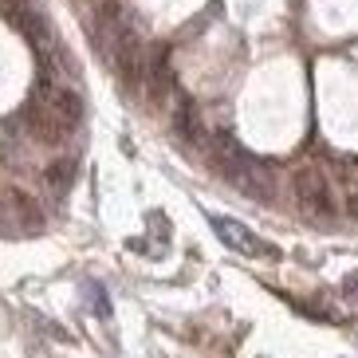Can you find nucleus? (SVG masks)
<instances>
[{
    "label": "nucleus",
    "mask_w": 358,
    "mask_h": 358,
    "mask_svg": "<svg viewBox=\"0 0 358 358\" xmlns=\"http://www.w3.org/2000/svg\"><path fill=\"white\" fill-rule=\"evenodd\" d=\"M295 197H299V205H303L307 217H319V221H331V217H335L331 185H327V178L319 173L315 166L295 169Z\"/></svg>",
    "instance_id": "1"
},
{
    "label": "nucleus",
    "mask_w": 358,
    "mask_h": 358,
    "mask_svg": "<svg viewBox=\"0 0 358 358\" xmlns=\"http://www.w3.org/2000/svg\"><path fill=\"white\" fill-rule=\"evenodd\" d=\"M213 232L221 236V244H229L232 252H244V256H275L272 244H264L252 229H244V224L232 221V217H213Z\"/></svg>",
    "instance_id": "4"
},
{
    "label": "nucleus",
    "mask_w": 358,
    "mask_h": 358,
    "mask_svg": "<svg viewBox=\"0 0 358 358\" xmlns=\"http://www.w3.org/2000/svg\"><path fill=\"white\" fill-rule=\"evenodd\" d=\"M150 95L154 99H166V91L173 87V75H169V64H166V52L154 55V64H150Z\"/></svg>",
    "instance_id": "9"
},
{
    "label": "nucleus",
    "mask_w": 358,
    "mask_h": 358,
    "mask_svg": "<svg viewBox=\"0 0 358 358\" xmlns=\"http://www.w3.org/2000/svg\"><path fill=\"white\" fill-rule=\"evenodd\" d=\"M24 127H28V134H32L36 142H43V146H59V142L71 134V127L36 95H32V103L24 106Z\"/></svg>",
    "instance_id": "2"
},
{
    "label": "nucleus",
    "mask_w": 358,
    "mask_h": 358,
    "mask_svg": "<svg viewBox=\"0 0 358 358\" xmlns=\"http://www.w3.org/2000/svg\"><path fill=\"white\" fill-rule=\"evenodd\" d=\"M106 55H110V64H115L118 79H122L127 87H138L142 79H146V52H142V43L134 40V32L118 36V43Z\"/></svg>",
    "instance_id": "3"
},
{
    "label": "nucleus",
    "mask_w": 358,
    "mask_h": 358,
    "mask_svg": "<svg viewBox=\"0 0 358 358\" xmlns=\"http://www.w3.org/2000/svg\"><path fill=\"white\" fill-rule=\"evenodd\" d=\"M343 295H347V299H355V303H358V272H350L347 280H343Z\"/></svg>",
    "instance_id": "11"
},
{
    "label": "nucleus",
    "mask_w": 358,
    "mask_h": 358,
    "mask_svg": "<svg viewBox=\"0 0 358 358\" xmlns=\"http://www.w3.org/2000/svg\"><path fill=\"white\" fill-rule=\"evenodd\" d=\"M248 158H252V154H248L236 138H229V134H221L217 142H213V166L221 169V178H229V181L241 173Z\"/></svg>",
    "instance_id": "7"
},
{
    "label": "nucleus",
    "mask_w": 358,
    "mask_h": 358,
    "mask_svg": "<svg viewBox=\"0 0 358 358\" xmlns=\"http://www.w3.org/2000/svg\"><path fill=\"white\" fill-rule=\"evenodd\" d=\"M36 99H43L71 130L83 122V99H79V91H71V87H59V83H52V79H43V83L36 87Z\"/></svg>",
    "instance_id": "5"
},
{
    "label": "nucleus",
    "mask_w": 358,
    "mask_h": 358,
    "mask_svg": "<svg viewBox=\"0 0 358 358\" xmlns=\"http://www.w3.org/2000/svg\"><path fill=\"white\" fill-rule=\"evenodd\" d=\"M43 181L52 185V193H67L75 181V166L71 162H52V166L43 169Z\"/></svg>",
    "instance_id": "10"
},
{
    "label": "nucleus",
    "mask_w": 358,
    "mask_h": 358,
    "mask_svg": "<svg viewBox=\"0 0 358 358\" xmlns=\"http://www.w3.org/2000/svg\"><path fill=\"white\" fill-rule=\"evenodd\" d=\"M232 185H236V189H244L248 197H256V201H272V197H275L272 173H268V169H264L256 158L244 162V169L236 173V178H232Z\"/></svg>",
    "instance_id": "6"
},
{
    "label": "nucleus",
    "mask_w": 358,
    "mask_h": 358,
    "mask_svg": "<svg viewBox=\"0 0 358 358\" xmlns=\"http://www.w3.org/2000/svg\"><path fill=\"white\" fill-rule=\"evenodd\" d=\"M347 213L358 221V193H350V197H347Z\"/></svg>",
    "instance_id": "12"
},
{
    "label": "nucleus",
    "mask_w": 358,
    "mask_h": 358,
    "mask_svg": "<svg viewBox=\"0 0 358 358\" xmlns=\"http://www.w3.org/2000/svg\"><path fill=\"white\" fill-rule=\"evenodd\" d=\"M173 134H178L185 146H201V138H205L201 115H197V106H193L189 99H178V106H173Z\"/></svg>",
    "instance_id": "8"
}]
</instances>
